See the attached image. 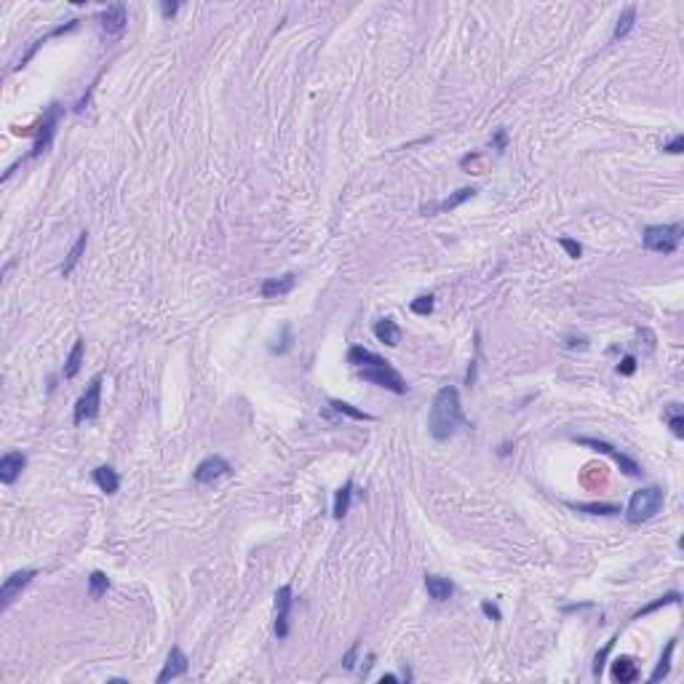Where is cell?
Segmentation results:
<instances>
[{
    "mask_svg": "<svg viewBox=\"0 0 684 684\" xmlns=\"http://www.w3.org/2000/svg\"><path fill=\"white\" fill-rule=\"evenodd\" d=\"M347 364H353L356 374L361 380H367V383H374V385H380V388H385V391L391 393H398V396L409 393V385L401 377V372L393 369L391 361H385L383 356L372 353V350L361 347V345H353L347 350Z\"/></svg>",
    "mask_w": 684,
    "mask_h": 684,
    "instance_id": "cell-1",
    "label": "cell"
},
{
    "mask_svg": "<svg viewBox=\"0 0 684 684\" xmlns=\"http://www.w3.org/2000/svg\"><path fill=\"white\" fill-rule=\"evenodd\" d=\"M463 425V404H460V393L455 385H444L433 404H431V415H428V431L436 441H446L457 433V428Z\"/></svg>",
    "mask_w": 684,
    "mask_h": 684,
    "instance_id": "cell-2",
    "label": "cell"
},
{
    "mask_svg": "<svg viewBox=\"0 0 684 684\" xmlns=\"http://www.w3.org/2000/svg\"><path fill=\"white\" fill-rule=\"evenodd\" d=\"M663 500H665V492L660 487H644L639 489V492H634L631 503L626 508L628 524H644V521H650L663 508Z\"/></svg>",
    "mask_w": 684,
    "mask_h": 684,
    "instance_id": "cell-3",
    "label": "cell"
},
{
    "mask_svg": "<svg viewBox=\"0 0 684 684\" xmlns=\"http://www.w3.org/2000/svg\"><path fill=\"white\" fill-rule=\"evenodd\" d=\"M684 225L674 222V225H650L644 230V249L658 251V254H674L679 244H682Z\"/></svg>",
    "mask_w": 684,
    "mask_h": 684,
    "instance_id": "cell-4",
    "label": "cell"
},
{
    "mask_svg": "<svg viewBox=\"0 0 684 684\" xmlns=\"http://www.w3.org/2000/svg\"><path fill=\"white\" fill-rule=\"evenodd\" d=\"M99 407H102V374L91 377V383H89L86 393L78 398L73 422L75 425H80V422H86V420H94V417L99 415Z\"/></svg>",
    "mask_w": 684,
    "mask_h": 684,
    "instance_id": "cell-5",
    "label": "cell"
},
{
    "mask_svg": "<svg viewBox=\"0 0 684 684\" xmlns=\"http://www.w3.org/2000/svg\"><path fill=\"white\" fill-rule=\"evenodd\" d=\"M578 444H583V446H591L593 452H602V455H607L610 457L612 463L617 465L626 476H631V479H636V476H641V468H639V463L636 460H631L628 455H623L620 449H615L612 444H607V441H602V439H578Z\"/></svg>",
    "mask_w": 684,
    "mask_h": 684,
    "instance_id": "cell-6",
    "label": "cell"
},
{
    "mask_svg": "<svg viewBox=\"0 0 684 684\" xmlns=\"http://www.w3.org/2000/svg\"><path fill=\"white\" fill-rule=\"evenodd\" d=\"M38 572L35 569H19V572H14L11 578H5V583L0 586V610H8L11 607V602L25 591L30 583H32V578H35Z\"/></svg>",
    "mask_w": 684,
    "mask_h": 684,
    "instance_id": "cell-7",
    "label": "cell"
},
{
    "mask_svg": "<svg viewBox=\"0 0 684 684\" xmlns=\"http://www.w3.org/2000/svg\"><path fill=\"white\" fill-rule=\"evenodd\" d=\"M126 25H128V14H126L123 3H113L99 14V27L107 38H121Z\"/></svg>",
    "mask_w": 684,
    "mask_h": 684,
    "instance_id": "cell-8",
    "label": "cell"
},
{
    "mask_svg": "<svg viewBox=\"0 0 684 684\" xmlns=\"http://www.w3.org/2000/svg\"><path fill=\"white\" fill-rule=\"evenodd\" d=\"M56 123H59V104H49V110L43 115V123L38 128V137H35V145H32L30 158H38V155H43L49 150L51 139H54V131H56Z\"/></svg>",
    "mask_w": 684,
    "mask_h": 684,
    "instance_id": "cell-9",
    "label": "cell"
},
{
    "mask_svg": "<svg viewBox=\"0 0 684 684\" xmlns=\"http://www.w3.org/2000/svg\"><path fill=\"white\" fill-rule=\"evenodd\" d=\"M292 586H281L275 591V636L286 639L289 636V615H292Z\"/></svg>",
    "mask_w": 684,
    "mask_h": 684,
    "instance_id": "cell-10",
    "label": "cell"
},
{
    "mask_svg": "<svg viewBox=\"0 0 684 684\" xmlns=\"http://www.w3.org/2000/svg\"><path fill=\"white\" fill-rule=\"evenodd\" d=\"M227 473H230V463L225 457H220V455H212V457H206V460L198 463L193 479H196V484H214L217 479L227 476Z\"/></svg>",
    "mask_w": 684,
    "mask_h": 684,
    "instance_id": "cell-11",
    "label": "cell"
},
{
    "mask_svg": "<svg viewBox=\"0 0 684 684\" xmlns=\"http://www.w3.org/2000/svg\"><path fill=\"white\" fill-rule=\"evenodd\" d=\"M187 668H190V660H187V655H185L179 647H171L169 658H166V665H163V671L158 674V684H166V682H171V679L185 676V674H187Z\"/></svg>",
    "mask_w": 684,
    "mask_h": 684,
    "instance_id": "cell-12",
    "label": "cell"
},
{
    "mask_svg": "<svg viewBox=\"0 0 684 684\" xmlns=\"http://www.w3.org/2000/svg\"><path fill=\"white\" fill-rule=\"evenodd\" d=\"M25 468H27V457L22 452H5L0 457V481L3 484H14L22 476Z\"/></svg>",
    "mask_w": 684,
    "mask_h": 684,
    "instance_id": "cell-13",
    "label": "cell"
},
{
    "mask_svg": "<svg viewBox=\"0 0 684 684\" xmlns=\"http://www.w3.org/2000/svg\"><path fill=\"white\" fill-rule=\"evenodd\" d=\"M294 284H297V275H294V273H286V275H281V278H265L262 286H260V294H262L265 299H273V297L289 294L294 289Z\"/></svg>",
    "mask_w": 684,
    "mask_h": 684,
    "instance_id": "cell-14",
    "label": "cell"
},
{
    "mask_svg": "<svg viewBox=\"0 0 684 684\" xmlns=\"http://www.w3.org/2000/svg\"><path fill=\"white\" fill-rule=\"evenodd\" d=\"M425 591H428V596H431L433 602H446V599H452L455 586H452V580H446V578L425 575Z\"/></svg>",
    "mask_w": 684,
    "mask_h": 684,
    "instance_id": "cell-15",
    "label": "cell"
},
{
    "mask_svg": "<svg viewBox=\"0 0 684 684\" xmlns=\"http://www.w3.org/2000/svg\"><path fill=\"white\" fill-rule=\"evenodd\" d=\"M612 679L620 684H631L639 679V668H636V663L631 658H615L612 660Z\"/></svg>",
    "mask_w": 684,
    "mask_h": 684,
    "instance_id": "cell-16",
    "label": "cell"
},
{
    "mask_svg": "<svg viewBox=\"0 0 684 684\" xmlns=\"http://www.w3.org/2000/svg\"><path fill=\"white\" fill-rule=\"evenodd\" d=\"M75 27H78V19H73V22H67V25H59V27H56V30H51L49 35H43V38H38V41H35V43H32V46H30V49H27V54H25V56H19V59H16V65H14V70H19V67H25L27 62H30V59H32V56H35V51L41 49V46H43V43H46V41H51V38H56V35H65V32H70V30H75Z\"/></svg>",
    "mask_w": 684,
    "mask_h": 684,
    "instance_id": "cell-17",
    "label": "cell"
},
{
    "mask_svg": "<svg viewBox=\"0 0 684 684\" xmlns=\"http://www.w3.org/2000/svg\"><path fill=\"white\" fill-rule=\"evenodd\" d=\"M374 337L380 342H385L388 347H396L398 340H401V329H398V323L393 318H380L374 323Z\"/></svg>",
    "mask_w": 684,
    "mask_h": 684,
    "instance_id": "cell-18",
    "label": "cell"
},
{
    "mask_svg": "<svg viewBox=\"0 0 684 684\" xmlns=\"http://www.w3.org/2000/svg\"><path fill=\"white\" fill-rule=\"evenodd\" d=\"M94 481H97V487L104 492V494H115L118 487H121V476L115 473V468H110V465H99L97 470H94Z\"/></svg>",
    "mask_w": 684,
    "mask_h": 684,
    "instance_id": "cell-19",
    "label": "cell"
},
{
    "mask_svg": "<svg viewBox=\"0 0 684 684\" xmlns=\"http://www.w3.org/2000/svg\"><path fill=\"white\" fill-rule=\"evenodd\" d=\"M476 193H479L476 187H463V190H457V193H455V196H452V198L441 201V203H436V206H425L422 212H425V214H439V212H452V209H457L460 203H465L468 198H473V196H476Z\"/></svg>",
    "mask_w": 684,
    "mask_h": 684,
    "instance_id": "cell-20",
    "label": "cell"
},
{
    "mask_svg": "<svg viewBox=\"0 0 684 684\" xmlns=\"http://www.w3.org/2000/svg\"><path fill=\"white\" fill-rule=\"evenodd\" d=\"M83 353H86V340L78 337L73 345V350H70V356H67V361H65V369H62L65 380H73L75 374L80 372V367H83Z\"/></svg>",
    "mask_w": 684,
    "mask_h": 684,
    "instance_id": "cell-21",
    "label": "cell"
},
{
    "mask_svg": "<svg viewBox=\"0 0 684 684\" xmlns=\"http://www.w3.org/2000/svg\"><path fill=\"white\" fill-rule=\"evenodd\" d=\"M86 244H89V233L83 230V233L78 236V241L73 244V249H70V254H67V260H65L62 270H59V273H62L65 278H67V275H70V273L75 270V265L80 262V257H83V251H86Z\"/></svg>",
    "mask_w": 684,
    "mask_h": 684,
    "instance_id": "cell-22",
    "label": "cell"
},
{
    "mask_svg": "<svg viewBox=\"0 0 684 684\" xmlns=\"http://www.w3.org/2000/svg\"><path fill=\"white\" fill-rule=\"evenodd\" d=\"M350 500H353V481H345L337 494H334V508H332V516L334 518H345L347 511H350Z\"/></svg>",
    "mask_w": 684,
    "mask_h": 684,
    "instance_id": "cell-23",
    "label": "cell"
},
{
    "mask_svg": "<svg viewBox=\"0 0 684 684\" xmlns=\"http://www.w3.org/2000/svg\"><path fill=\"white\" fill-rule=\"evenodd\" d=\"M674 650H676V639H671L668 644H665V652L660 655V663L658 668L652 671V676H650V682H660V679H665L668 674H671V658H674Z\"/></svg>",
    "mask_w": 684,
    "mask_h": 684,
    "instance_id": "cell-24",
    "label": "cell"
},
{
    "mask_svg": "<svg viewBox=\"0 0 684 684\" xmlns=\"http://www.w3.org/2000/svg\"><path fill=\"white\" fill-rule=\"evenodd\" d=\"M636 25V8L634 5H628L623 14H620V19H617V25H615V32H612V41H623Z\"/></svg>",
    "mask_w": 684,
    "mask_h": 684,
    "instance_id": "cell-25",
    "label": "cell"
},
{
    "mask_svg": "<svg viewBox=\"0 0 684 684\" xmlns=\"http://www.w3.org/2000/svg\"><path fill=\"white\" fill-rule=\"evenodd\" d=\"M663 420L668 422V428L674 431L676 439H684V415H682V407H679V404H671V407L663 412Z\"/></svg>",
    "mask_w": 684,
    "mask_h": 684,
    "instance_id": "cell-26",
    "label": "cell"
},
{
    "mask_svg": "<svg viewBox=\"0 0 684 684\" xmlns=\"http://www.w3.org/2000/svg\"><path fill=\"white\" fill-rule=\"evenodd\" d=\"M569 508L583 513H599V516H615V513H620V505H615V503H569Z\"/></svg>",
    "mask_w": 684,
    "mask_h": 684,
    "instance_id": "cell-27",
    "label": "cell"
},
{
    "mask_svg": "<svg viewBox=\"0 0 684 684\" xmlns=\"http://www.w3.org/2000/svg\"><path fill=\"white\" fill-rule=\"evenodd\" d=\"M107 588H110V578L104 575V572H91L89 575V596L91 599H102L104 593H107Z\"/></svg>",
    "mask_w": 684,
    "mask_h": 684,
    "instance_id": "cell-28",
    "label": "cell"
},
{
    "mask_svg": "<svg viewBox=\"0 0 684 684\" xmlns=\"http://www.w3.org/2000/svg\"><path fill=\"white\" fill-rule=\"evenodd\" d=\"M679 602V593L674 591V593H665V596H660L658 602H652V604H647L644 610H639L634 615V620H639V617H644V615H650V612H655V610H660V607H665V604H676Z\"/></svg>",
    "mask_w": 684,
    "mask_h": 684,
    "instance_id": "cell-29",
    "label": "cell"
},
{
    "mask_svg": "<svg viewBox=\"0 0 684 684\" xmlns=\"http://www.w3.org/2000/svg\"><path fill=\"white\" fill-rule=\"evenodd\" d=\"M332 407H334L340 415H347V417H353V420H364V422H372V420H374L372 415L361 412V409H353V407H350V404H345V401H332Z\"/></svg>",
    "mask_w": 684,
    "mask_h": 684,
    "instance_id": "cell-30",
    "label": "cell"
},
{
    "mask_svg": "<svg viewBox=\"0 0 684 684\" xmlns=\"http://www.w3.org/2000/svg\"><path fill=\"white\" fill-rule=\"evenodd\" d=\"M412 313H417V316H431L433 313V297L431 294H422V297H417V299H412Z\"/></svg>",
    "mask_w": 684,
    "mask_h": 684,
    "instance_id": "cell-31",
    "label": "cell"
},
{
    "mask_svg": "<svg viewBox=\"0 0 684 684\" xmlns=\"http://www.w3.org/2000/svg\"><path fill=\"white\" fill-rule=\"evenodd\" d=\"M559 244H562L564 251H567L569 257H575V260L583 254V246L578 244V241H572V238H559Z\"/></svg>",
    "mask_w": 684,
    "mask_h": 684,
    "instance_id": "cell-32",
    "label": "cell"
},
{
    "mask_svg": "<svg viewBox=\"0 0 684 684\" xmlns=\"http://www.w3.org/2000/svg\"><path fill=\"white\" fill-rule=\"evenodd\" d=\"M610 650H612V641H607V647L596 655V660H593V676H602V671H604V658L610 655Z\"/></svg>",
    "mask_w": 684,
    "mask_h": 684,
    "instance_id": "cell-33",
    "label": "cell"
},
{
    "mask_svg": "<svg viewBox=\"0 0 684 684\" xmlns=\"http://www.w3.org/2000/svg\"><path fill=\"white\" fill-rule=\"evenodd\" d=\"M682 147H684V137H682V134H676V137H674V139H671L668 145L663 147V150H665V152H671V155H679V152H682Z\"/></svg>",
    "mask_w": 684,
    "mask_h": 684,
    "instance_id": "cell-34",
    "label": "cell"
},
{
    "mask_svg": "<svg viewBox=\"0 0 684 684\" xmlns=\"http://www.w3.org/2000/svg\"><path fill=\"white\" fill-rule=\"evenodd\" d=\"M617 372H620V374H634L636 372V358L634 356H626V358H623V364L617 367Z\"/></svg>",
    "mask_w": 684,
    "mask_h": 684,
    "instance_id": "cell-35",
    "label": "cell"
},
{
    "mask_svg": "<svg viewBox=\"0 0 684 684\" xmlns=\"http://www.w3.org/2000/svg\"><path fill=\"white\" fill-rule=\"evenodd\" d=\"M481 612H484L487 617H492V620H500V610H497L494 604H489V602H484V604H481Z\"/></svg>",
    "mask_w": 684,
    "mask_h": 684,
    "instance_id": "cell-36",
    "label": "cell"
},
{
    "mask_svg": "<svg viewBox=\"0 0 684 684\" xmlns=\"http://www.w3.org/2000/svg\"><path fill=\"white\" fill-rule=\"evenodd\" d=\"M161 11H163V16H166V19H171V16L179 11V3H163V5H161Z\"/></svg>",
    "mask_w": 684,
    "mask_h": 684,
    "instance_id": "cell-37",
    "label": "cell"
},
{
    "mask_svg": "<svg viewBox=\"0 0 684 684\" xmlns=\"http://www.w3.org/2000/svg\"><path fill=\"white\" fill-rule=\"evenodd\" d=\"M494 145L500 147V150L505 147V131H497V137H494Z\"/></svg>",
    "mask_w": 684,
    "mask_h": 684,
    "instance_id": "cell-38",
    "label": "cell"
}]
</instances>
